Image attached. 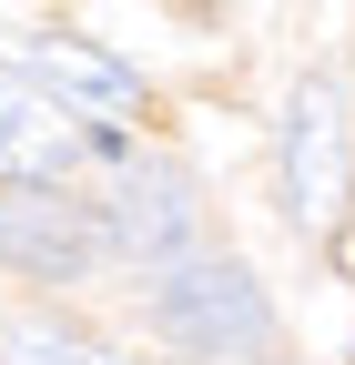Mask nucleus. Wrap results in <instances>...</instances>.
<instances>
[{"mask_svg":"<svg viewBox=\"0 0 355 365\" xmlns=\"http://www.w3.org/2000/svg\"><path fill=\"white\" fill-rule=\"evenodd\" d=\"M153 335L173 365H244L264 355L274 314H264V284L244 264H173L153 284Z\"/></svg>","mask_w":355,"mask_h":365,"instance_id":"1","label":"nucleus"},{"mask_svg":"<svg viewBox=\"0 0 355 365\" xmlns=\"http://www.w3.org/2000/svg\"><path fill=\"white\" fill-rule=\"evenodd\" d=\"M112 254V213L81 203L61 173H0V264L31 284H81Z\"/></svg>","mask_w":355,"mask_h":365,"instance_id":"2","label":"nucleus"},{"mask_svg":"<svg viewBox=\"0 0 355 365\" xmlns=\"http://www.w3.org/2000/svg\"><path fill=\"white\" fill-rule=\"evenodd\" d=\"M345 173H355V153H345V102H335L325 71H304L294 102H284V203H294L304 234H325V223L345 213Z\"/></svg>","mask_w":355,"mask_h":365,"instance_id":"3","label":"nucleus"},{"mask_svg":"<svg viewBox=\"0 0 355 365\" xmlns=\"http://www.w3.org/2000/svg\"><path fill=\"white\" fill-rule=\"evenodd\" d=\"M31 81L51 91L61 112H92V122H132V112H143V81H132V61H112L102 41H71V31L31 41Z\"/></svg>","mask_w":355,"mask_h":365,"instance_id":"4","label":"nucleus"},{"mask_svg":"<svg viewBox=\"0 0 355 365\" xmlns=\"http://www.w3.org/2000/svg\"><path fill=\"white\" fill-rule=\"evenodd\" d=\"M112 244L132 264H183L193 244V203H183V173L173 163H132L122 193H112Z\"/></svg>","mask_w":355,"mask_h":365,"instance_id":"5","label":"nucleus"},{"mask_svg":"<svg viewBox=\"0 0 355 365\" xmlns=\"http://www.w3.org/2000/svg\"><path fill=\"white\" fill-rule=\"evenodd\" d=\"M81 122L31 81V61H0V173H61Z\"/></svg>","mask_w":355,"mask_h":365,"instance_id":"6","label":"nucleus"},{"mask_svg":"<svg viewBox=\"0 0 355 365\" xmlns=\"http://www.w3.org/2000/svg\"><path fill=\"white\" fill-rule=\"evenodd\" d=\"M21 365H122V355H102V345H71V335H31V345H21Z\"/></svg>","mask_w":355,"mask_h":365,"instance_id":"7","label":"nucleus"}]
</instances>
